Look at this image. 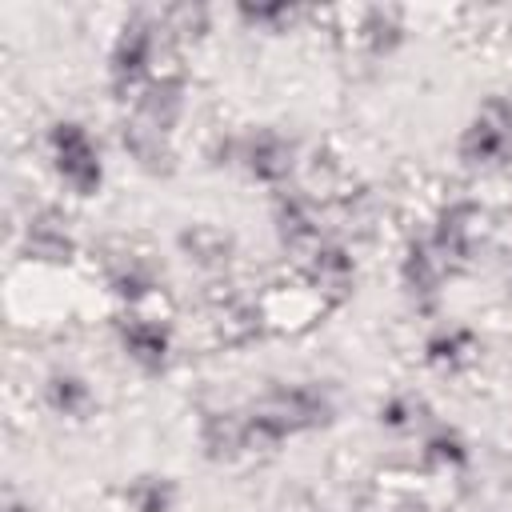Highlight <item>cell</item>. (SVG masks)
Instances as JSON below:
<instances>
[{
	"label": "cell",
	"mask_w": 512,
	"mask_h": 512,
	"mask_svg": "<svg viewBox=\"0 0 512 512\" xmlns=\"http://www.w3.org/2000/svg\"><path fill=\"white\" fill-rule=\"evenodd\" d=\"M180 248H184V256H188L192 264H200V268H220V264H228L232 240H228V232H220L216 224H192V228L180 232Z\"/></svg>",
	"instance_id": "7a4b0ae2"
},
{
	"label": "cell",
	"mask_w": 512,
	"mask_h": 512,
	"mask_svg": "<svg viewBox=\"0 0 512 512\" xmlns=\"http://www.w3.org/2000/svg\"><path fill=\"white\" fill-rule=\"evenodd\" d=\"M124 348H128V356H132V360H140V364L156 368V364H164L168 340H164L160 324H152V320H140V316H136V320L124 328Z\"/></svg>",
	"instance_id": "8992f818"
},
{
	"label": "cell",
	"mask_w": 512,
	"mask_h": 512,
	"mask_svg": "<svg viewBox=\"0 0 512 512\" xmlns=\"http://www.w3.org/2000/svg\"><path fill=\"white\" fill-rule=\"evenodd\" d=\"M504 144H508V140H504L496 128H488L484 120H476V124L464 132V140H460V156H464L468 164H488V160H500Z\"/></svg>",
	"instance_id": "9c48e42d"
},
{
	"label": "cell",
	"mask_w": 512,
	"mask_h": 512,
	"mask_svg": "<svg viewBox=\"0 0 512 512\" xmlns=\"http://www.w3.org/2000/svg\"><path fill=\"white\" fill-rule=\"evenodd\" d=\"M424 456H428V464H456L464 452H460V440H456L452 432H440V436L428 440Z\"/></svg>",
	"instance_id": "4fadbf2b"
},
{
	"label": "cell",
	"mask_w": 512,
	"mask_h": 512,
	"mask_svg": "<svg viewBox=\"0 0 512 512\" xmlns=\"http://www.w3.org/2000/svg\"><path fill=\"white\" fill-rule=\"evenodd\" d=\"M88 400H92V392H88L84 380H76V376H52V384H48V404H52L56 412H64V416L84 412Z\"/></svg>",
	"instance_id": "30bf717a"
},
{
	"label": "cell",
	"mask_w": 512,
	"mask_h": 512,
	"mask_svg": "<svg viewBox=\"0 0 512 512\" xmlns=\"http://www.w3.org/2000/svg\"><path fill=\"white\" fill-rule=\"evenodd\" d=\"M352 284V260L340 248H324L312 260V288L320 296H344Z\"/></svg>",
	"instance_id": "5b68a950"
},
{
	"label": "cell",
	"mask_w": 512,
	"mask_h": 512,
	"mask_svg": "<svg viewBox=\"0 0 512 512\" xmlns=\"http://www.w3.org/2000/svg\"><path fill=\"white\" fill-rule=\"evenodd\" d=\"M248 164H252V172L260 180H284L292 172V148L280 136H260L248 148Z\"/></svg>",
	"instance_id": "52a82bcc"
},
{
	"label": "cell",
	"mask_w": 512,
	"mask_h": 512,
	"mask_svg": "<svg viewBox=\"0 0 512 512\" xmlns=\"http://www.w3.org/2000/svg\"><path fill=\"white\" fill-rule=\"evenodd\" d=\"M124 148L148 168V172H168L172 168V152H168V140L160 128L144 124L140 116L132 124H124Z\"/></svg>",
	"instance_id": "3957f363"
},
{
	"label": "cell",
	"mask_w": 512,
	"mask_h": 512,
	"mask_svg": "<svg viewBox=\"0 0 512 512\" xmlns=\"http://www.w3.org/2000/svg\"><path fill=\"white\" fill-rule=\"evenodd\" d=\"M244 428H248V420H236L232 412L208 416V424H204V448L212 456H236L240 448H248L244 444Z\"/></svg>",
	"instance_id": "ba28073f"
},
{
	"label": "cell",
	"mask_w": 512,
	"mask_h": 512,
	"mask_svg": "<svg viewBox=\"0 0 512 512\" xmlns=\"http://www.w3.org/2000/svg\"><path fill=\"white\" fill-rule=\"evenodd\" d=\"M404 276H408V284L416 288V292H432L436 288V264H432V256L428 252H412L408 256V264H404Z\"/></svg>",
	"instance_id": "7c38bea8"
},
{
	"label": "cell",
	"mask_w": 512,
	"mask_h": 512,
	"mask_svg": "<svg viewBox=\"0 0 512 512\" xmlns=\"http://www.w3.org/2000/svg\"><path fill=\"white\" fill-rule=\"evenodd\" d=\"M396 512H428V504H424V500H416V496H408V500H400V504H396Z\"/></svg>",
	"instance_id": "9a60e30c"
},
{
	"label": "cell",
	"mask_w": 512,
	"mask_h": 512,
	"mask_svg": "<svg viewBox=\"0 0 512 512\" xmlns=\"http://www.w3.org/2000/svg\"><path fill=\"white\" fill-rule=\"evenodd\" d=\"M52 152H56L60 176H64L80 196H88V192L100 184L96 148H92V140H88L76 124H56V128H52Z\"/></svg>",
	"instance_id": "6da1fadb"
},
{
	"label": "cell",
	"mask_w": 512,
	"mask_h": 512,
	"mask_svg": "<svg viewBox=\"0 0 512 512\" xmlns=\"http://www.w3.org/2000/svg\"><path fill=\"white\" fill-rule=\"evenodd\" d=\"M128 500L140 508V512H168L172 508V484L168 480H156V476H144L128 488Z\"/></svg>",
	"instance_id": "8fae6325"
},
{
	"label": "cell",
	"mask_w": 512,
	"mask_h": 512,
	"mask_svg": "<svg viewBox=\"0 0 512 512\" xmlns=\"http://www.w3.org/2000/svg\"><path fill=\"white\" fill-rule=\"evenodd\" d=\"M168 28H172L176 36H196V32L204 28V12H200V8H188V4H184V8H172V12H168Z\"/></svg>",
	"instance_id": "5bb4252c"
},
{
	"label": "cell",
	"mask_w": 512,
	"mask_h": 512,
	"mask_svg": "<svg viewBox=\"0 0 512 512\" xmlns=\"http://www.w3.org/2000/svg\"><path fill=\"white\" fill-rule=\"evenodd\" d=\"M28 252L48 260V264H64L72 256V240L56 216H36L28 224Z\"/></svg>",
	"instance_id": "277c9868"
}]
</instances>
